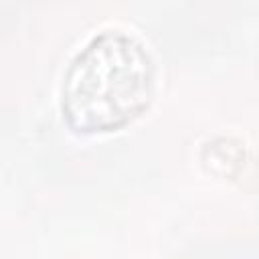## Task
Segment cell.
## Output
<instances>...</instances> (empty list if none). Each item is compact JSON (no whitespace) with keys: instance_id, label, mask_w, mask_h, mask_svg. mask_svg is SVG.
I'll list each match as a JSON object with an SVG mask.
<instances>
[{"instance_id":"6da1fadb","label":"cell","mask_w":259,"mask_h":259,"mask_svg":"<svg viewBox=\"0 0 259 259\" xmlns=\"http://www.w3.org/2000/svg\"><path fill=\"white\" fill-rule=\"evenodd\" d=\"M154 85L156 67L146 45L127 30L103 28L67 67L63 117L83 134L117 130L148 107Z\"/></svg>"}]
</instances>
